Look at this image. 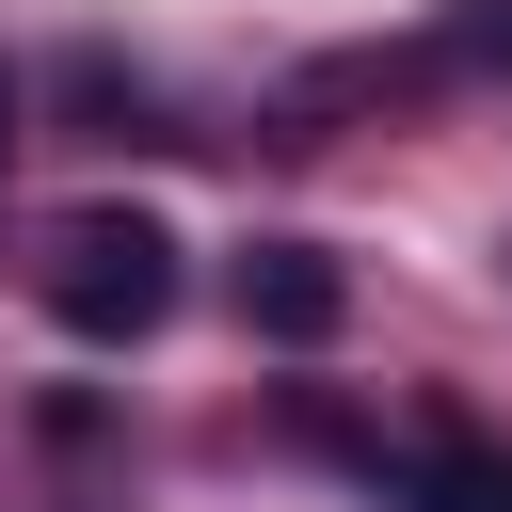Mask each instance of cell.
<instances>
[{"mask_svg": "<svg viewBox=\"0 0 512 512\" xmlns=\"http://www.w3.org/2000/svg\"><path fill=\"white\" fill-rule=\"evenodd\" d=\"M32 288H48V320L80 352H128V336L176 320V224L160 208H64L48 256H32Z\"/></svg>", "mask_w": 512, "mask_h": 512, "instance_id": "cell-1", "label": "cell"}, {"mask_svg": "<svg viewBox=\"0 0 512 512\" xmlns=\"http://www.w3.org/2000/svg\"><path fill=\"white\" fill-rule=\"evenodd\" d=\"M0 160H16V80H0Z\"/></svg>", "mask_w": 512, "mask_h": 512, "instance_id": "cell-5", "label": "cell"}, {"mask_svg": "<svg viewBox=\"0 0 512 512\" xmlns=\"http://www.w3.org/2000/svg\"><path fill=\"white\" fill-rule=\"evenodd\" d=\"M384 496H400V512H512V448H496V432H416V448L384 464Z\"/></svg>", "mask_w": 512, "mask_h": 512, "instance_id": "cell-3", "label": "cell"}, {"mask_svg": "<svg viewBox=\"0 0 512 512\" xmlns=\"http://www.w3.org/2000/svg\"><path fill=\"white\" fill-rule=\"evenodd\" d=\"M432 80H512V0H448V32H432Z\"/></svg>", "mask_w": 512, "mask_h": 512, "instance_id": "cell-4", "label": "cell"}, {"mask_svg": "<svg viewBox=\"0 0 512 512\" xmlns=\"http://www.w3.org/2000/svg\"><path fill=\"white\" fill-rule=\"evenodd\" d=\"M240 320H256L272 352H320V336L352 320V272H336L320 240H256V256H240Z\"/></svg>", "mask_w": 512, "mask_h": 512, "instance_id": "cell-2", "label": "cell"}]
</instances>
